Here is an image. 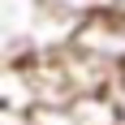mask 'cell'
Returning a JSON list of instances; mask_svg holds the SVG:
<instances>
[{"label":"cell","instance_id":"4","mask_svg":"<svg viewBox=\"0 0 125 125\" xmlns=\"http://www.w3.org/2000/svg\"><path fill=\"white\" fill-rule=\"evenodd\" d=\"M112 104H116V112H121V125H125V78H116V82H112Z\"/></svg>","mask_w":125,"mask_h":125},{"label":"cell","instance_id":"2","mask_svg":"<svg viewBox=\"0 0 125 125\" xmlns=\"http://www.w3.org/2000/svg\"><path fill=\"white\" fill-rule=\"evenodd\" d=\"M69 108H73L78 125H121V112H116V104H112V91H99V95H78Z\"/></svg>","mask_w":125,"mask_h":125},{"label":"cell","instance_id":"6","mask_svg":"<svg viewBox=\"0 0 125 125\" xmlns=\"http://www.w3.org/2000/svg\"><path fill=\"white\" fill-rule=\"evenodd\" d=\"M121 78H125V69H121Z\"/></svg>","mask_w":125,"mask_h":125},{"label":"cell","instance_id":"1","mask_svg":"<svg viewBox=\"0 0 125 125\" xmlns=\"http://www.w3.org/2000/svg\"><path fill=\"white\" fill-rule=\"evenodd\" d=\"M69 48L86 52V56H95L99 65H108V69L121 73L125 69V9L108 4V9L91 13L86 22L78 26V35H73Z\"/></svg>","mask_w":125,"mask_h":125},{"label":"cell","instance_id":"3","mask_svg":"<svg viewBox=\"0 0 125 125\" xmlns=\"http://www.w3.org/2000/svg\"><path fill=\"white\" fill-rule=\"evenodd\" d=\"M30 125H78V116H73V108H69V104H61V108L43 104V108H35V112H30Z\"/></svg>","mask_w":125,"mask_h":125},{"label":"cell","instance_id":"5","mask_svg":"<svg viewBox=\"0 0 125 125\" xmlns=\"http://www.w3.org/2000/svg\"><path fill=\"white\" fill-rule=\"evenodd\" d=\"M0 125H30V116H22V112H0Z\"/></svg>","mask_w":125,"mask_h":125}]
</instances>
